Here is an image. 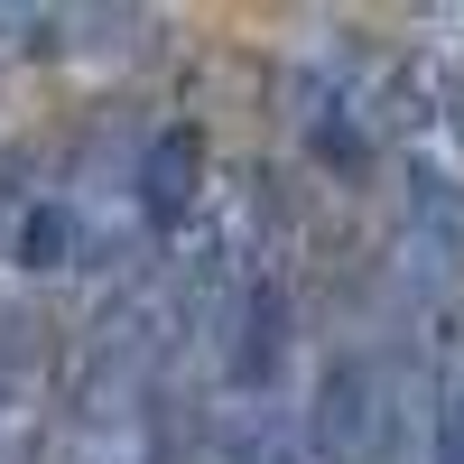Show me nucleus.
Instances as JSON below:
<instances>
[{
  "mask_svg": "<svg viewBox=\"0 0 464 464\" xmlns=\"http://www.w3.org/2000/svg\"><path fill=\"white\" fill-rule=\"evenodd\" d=\"M65 464H159V334L111 316L65 400Z\"/></svg>",
  "mask_w": 464,
  "mask_h": 464,
  "instance_id": "f257e3e1",
  "label": "nucleus"
},
{
  "mask_svg": "<svg viewBox=\"0 0 464 464\" xmlns=\"http://www.w3.org/2000/svg\"><path fill=\"white\" fill-rule=\"evenodd\" d=\"M306 455L316 464H372L381 455V362L343 353L316 381V409H306Z\"/></svg>",
  "mask_w": 464,
  "mask_h": 464,
  "instance_id": "f03ea898",
  "label": "nucleus"
},
{
  "mask_svg": "<svg viewBox=\"0 0 464 464\" xmlns=\"http://www.w3.org/2000/svg\"><path fill=\"white\" fill-rule=\"evenodd\" d=\"M130 196H140V223H186L205 205V130L196 121L149 130L140 168H130Z\"/></svg>",
  "mask_w": 464,
  "mask_h": 464,
  "instance_id": "7ed1b4c3",
  "label": "nucleus"
},
{
  "mask_svg": "<svg viewBox=\"0 0 464 464\" xmlns=\"http://www.w3.org/2000/svg\"><path fill=\"white\" fill-rule=\"evenodd\" d=\"M288 325H297L288 288H279V279H251L242 325H232V391H242V400H269V391H279V372H288Z\"/></svg>",
  "mask_w": 464,
  "mask_h": 464,
  "instance_id": "20e7f679",
  "label": "nucleus"
},
{
  "mask_svg": "<svg viewBox=\"0 0 464 464\" xmlns=\"http://www.w3.org/2000/svg\"><path fill=\"white\" fill-rule=\"evenodd\" d=\"M19 269H37V279H56V269H74V251H84V214H74L65 196H37L19 214Z\"/></svg>",
  "mask_w": 464,
  "mask_h": 464,
  "instance_id": "39448f33",
  "label": "nucleus"
},
{
  "mask_svg": "<svg viewBox=\"0 0 464 464\" xmlns=\"http://www.w3.org/2000/svg\"><path fill=\"white\" fill-rule=\"evenodd\" d=\"M428 464H464V343L446 353V391H437V428H428Z\"/></svg>",
  "mask_w": 464,
  "mask_h": 464,
  "instance_id": "423d86ee",
  "label": "nucleus"
}]
</instances>
